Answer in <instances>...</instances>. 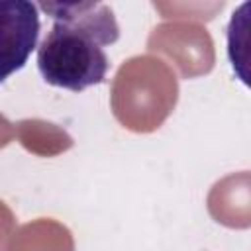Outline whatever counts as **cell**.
<instances>
[{
	"mask_svg": "<svg viewBox=\"0 0 251 251\" xmlns=\"http://www.w3.org/2000/svg\"><path fill=\"white\" fill-rule=\"evenodd\" d=\"M53 25L37 47L41 78L57 88L82 92L106 80V47L120 39L114 10L104 2H41Z\"/></svg>",
	"mask_w": 251,
	"mask_h": 251,
	"instance_id": "6da1fadb",
	"label": "cell"
},
{
	"mask_svg": "<svg viewBox=\"0 0 251 251\" xmlns=\"http://www.w3.org/2000/svg\"><path fill=\"white\" fill-rule=\"evenodd\" d=\"M39 8L27 0L0 2V82L25 67L37 47Z\"/></svg>",
	"mask_w": 251,
	"mask_h": 251,
	"instance_id": "7a4b0ae2",
	"label": "cell"
}]
</instances>
